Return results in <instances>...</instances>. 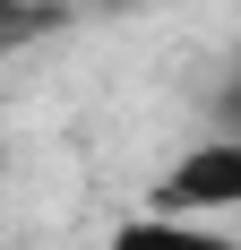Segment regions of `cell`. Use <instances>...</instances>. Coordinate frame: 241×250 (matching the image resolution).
Instances as JSON below:
<instances>
[{"label": "cell", "mask_w": 241, "mask_h": 250, "mask_svg": "<svg viewBox=\"0 0 241 250\" xmlns=\"http://www.w3.org/2000/svg\"><path fill=\"white\" fill-rule=\"evenodd\" d=\"M224 207H241V138H207V147H190L164 173V216H198L207 225Z\"/></svg>", "instance_id": "6da1fadb"}, {"label": "cell", "mask_w": 241, "mask_h": 250, "mask_svg": "<svg viewBox=\"0 0 241 250\" xmlns=\"http://www.w3.org/2000/svg\"><path fill=\"white\" fill-rule=\"evenodd\" d=\"M112 250H241V242L216 233V225H198V216H129L112 233Z\"/></svg>", "instance_id": "7a4b0ae2"}, {"label": "cell", "mask_w": 241, "mask_h": 250, "mask_svg": "<svg viewBox=\"0 0 241 250\" xmlns=\"http://www.w3.org/2000/svg\"><path fill=\"white\" fill-rule=\"evenodd\" d=\"M224 121H241V78H233V86H224Z\"/></svg>", "instance_id": "3957f363"}, {"label": "cell", "mask_w": 241, "mask_h": 250, "mask_svg": "<svg viewBox=\"0 0 241 250\" xmlns=\"http://www.w3.org/2000/svg\"><path fill=\"white\" fill-rule=\"evenodd\" d=\"M95 9H155V0H95Z\"/></svg>", "instance_id": "277c9868"}]
</instances>
